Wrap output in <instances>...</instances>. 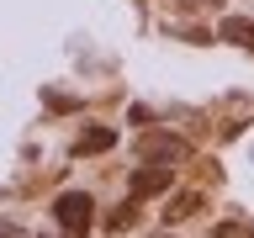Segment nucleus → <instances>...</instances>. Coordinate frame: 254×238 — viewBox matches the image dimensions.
Segmentation results:
<instances>
[{
  "instance_id": "nucleus-4",
  "label": "nucleus",
  "mask_w": 254,
  "mask_h": 238,
  "mask_svg": "<svg viewBox=\"0 0 254 238\" xmlns=\"http://www.w3.org/2000/svg\"><path fill=\"white\" fill-rule=\"evenodd\" d=\"M117 143V132H106V127H95V132H79L74 154H101V148H111Z\"/></svg>"
},
{
  "instance_id": "nucleus-3",
  "label": "nucleus",
  "mask_w": 254,
  "mask_h": 238,
  "mask_svg": "<svg viewBox=\"0 0 254 238\" xmlns=\"http://www.w3.org/2000/svg\"><path fill=\"white\" fill-rule=\"evenodd\" d=\"M138 148L148 159H186V143H180V138H143Z\"/></svg>"
},
{
  "instance_id": "nucleus-6",
  "label": "nucleus",
  "mask_w": 254,
  "mask_h": 238,
  "mask_svg": "<svg viewBox=\"0 0 254 238\" xmlns=\"http://www.w3.org/2000/svg\"><path fill=\"white\" fill-rule=\"evenodd\" d=\"M0 238H21V228H16V222H5V228H0Z\"/></svg>"
},
{
  "instance_id": "nucleus-2",
  "label": "nucleus",
  "mask_w": 254,
  "mask_h": 238,
  "mask_svg": "<svg viewBox=\"0 0 254 238\" xmlns=\"http://www.w3.org/2000/svg\"><path fill=\"white\" fill-rule=\"evenodd\" d=\"M175 180V164H159V170H143L132 175V196H154V190H164Z\"/></svg>"
},
{
  "instance_id": "nucleus-5",
  "label": "nucleus",
  "mask_w": 254,
  "mask_h": 238,
  "mask_svg": "<svg viewBox=\"0 0 254 238\" xmlns=\"http://www.w3.org/2000/svg\"><path fill=\"white\" fill-rule=\"evenodd\" d=\"M222 32H228L233 43H249V37H254V27H249V21H228V27H222Z\"/></svg>"
},
{
  "instance_id": "nucleus-1",
  "label": "nucleus",
  "mask_w": 254,
  "mask_h": 238,
  "mask_svg": "<svg viewBox=\"0 0 254 238\" xmlns=\"http://www.w3.org/2000/svg\"><path fill=\"white\" fill-rule=\"evenodd\" d=\"M59 222L69 228V233H85L90 228V196H79V190H69V196H59Z\"/></svg>"
}]
</instances>
